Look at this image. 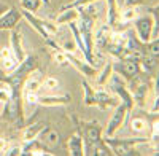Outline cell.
<instances>
[{"label":"cell","mask_w":159,"mask_h":156,"mask_svg":"<svg viewBox=\"0 0 159 156\" xmlns=\"http://www.w3.org/2000/svg\"><path fill=\"white\" fill-rule=\"evenodd\" d=\"M115 70H118V75H124L126 78H134L140 72V64L137 59H124L123 62H116L113 66Z\"/></svg>","instance_id":"5b68a950"},{"label":"cell","mask_w":159,"mask_h":156,"mask_svg":"<svg viewBox=\"0 0 159 156\" xmlns=\"http://www.w3.org/2000/svg\"><path fill=\"white\" fill-rule=\"evenodd\" d=\"M21 3L24 10H27V11H38L43 2L42 0H21Z\"/></svg>","instance_id":"4316f807"},{"label":"cell","mask_w":159,"mask_h":156,"mask_svg":"<svg viewBox=\"0 0 159 156\" xmlns=\"http://www.w3.org/2000/svg\"><path fill=\"white\" fill-rule=\"evenodd\" d=\"M5 154H10V156H16V154H22V148H21V147H13V148H8Z\"/></svg>","instance_id":"1f68e13d"},{"label":"cell","mask_w":159,"mask_h":156,"mask_svg":"<svg viewBox=\"0 0 159 156\" xmlns=\"http://www.w3.org/2000/svg\"><path fill=\"white\" fill-rule=\"evenodd\" d=\"M129 116V112L126 108V105L121 102L119 105L115 108L111 118L107 124V129H105V137H115V134L119 131V127H121L124 123H126V118Z\"/></svg>","instance_id":"277c9868"},{"label":"cell","mask_w":159,"mask_h":156,"mask_svg":"<svg viewBox=\"0 0 159 156\" xmlns=\"http://www.w3.org/2000/svg\"><path fill=\"white\" fill-rule=\"evenodd\" d=\"M43 142L48 147H56L57 142H59V132L54 131V129H49V131H46L45 135H43Z\"/></svg>","instance_id":"603a6c76"},{"label":"cell","mask_w":159,"mask_h":156,"mask_svg":"<svg viewBox=\"0 0 159 156\" xmlns=\"http://www.w3.org/2000/svg\"><path fill=\"white\" fill-rule=\"evenodd\" d=\"M140 67L145 70V72H153L156 67H157V57L156 56H151V54H145V56H142V59H140Z\"/></svg>","instance_id":"d6986e66"},{"label":"cell","mask_w":159,"mask_h":156,"mask_svg":"<svg viewBox=\"0 0 159 156\" xmlns=\"http://www.w3.org/2000/svg\"><path fill=\"white\" fill-rule=\"evenodd\" d=\"M151 112H153L154 115L157 113V97H156V99H154V102H153V107H151Z\"/></svg>","instance_id":"836d02e7"},{"label":"cell","mask_w":159,"mask_h":156,"mask_svg":"<svg viewBox=\"0 0 159 156\" xmlns=\"http://www.w3.org/2000/svg\"><path fill=\"white\" fill-rule=\"evenodd\" d=\"M21 18V13L16 10V8H8L2 18H0V30H8V29H13L15 25L18 24Z\"/></svg>","instance_id":"8992f818"},{"label":"cell","mask_w":159,"mask_h":156,"mask_svg":"<svg viewBox=\"0 0 159 156\" xmlns=\"http://www.w3.org/2000/svg\"><path fill=\"white\" fill-rule=\"evenodd\" d=\"M119 19V15L116 13V0H107V25L113 27Z\"/></svg>","instance_id":"ac0fdd59"},{"label":"cell","mask_w":159,"mask_h":156,"mask_svg":"<svg viewBox=\"0 0 159 156\" xmlns=\"http://www.w3.org/2000/svg\"><path fill=\"white\" fill-rule=\"evenodd\" d=\"M13 53H11V49L10 48H2L0 49V59H7V57H11Z\"/></svg>","instance_id":"d6a6232c"},{"label":"cell","mask_w":159,"mask_h":156,"mask_svg":"<svg viewBox=\"0 0 159 156\" xmlns=\"http://www.w3.org/2000/svg\"><path fill=\"white\" fill-rule=\"evenodd\" d=\"M137 15H139L137 8H126V10L121 11V15H119V19L124 21V22H132V21H135V19H137Z\"/></svg>","instance_id":"cb8c5ba5"},{"label":"cell","mask_w":159,"mask_h":156,"mask_svg":"<svg viewBox=\"0 0 159 156\" xmlns=\"http://www.w3.org/2000/svg\"><path fill=\"white\" fill-rule=\"evenodd\" d=\"M110 37H111V27L107 24H102V25H99L97 32L92 35V42L99 48H105L110 42Z\"/></svg>","instance_id":"9c48e42d"},{"label":"cell","mask_w":159,"mask_h":156,"mask_svg":"<svg viewBox=\"0 0 159 156\" xmlns=\"http://www.w3.org/2000/svg\"><path fill=\"white\" fill-rule=\"evenodd\" d=\"M10 42H11L10 49H11L13 56H15V57L21 62V61L25 57V53H24V49H22V43H21V34L16 32V30H13V32L10 34Z\"/></svg>","instance_id":"8fae6325"},{"label":"cell","mask_w":159,"mask_h":156,"mask_svg":"<svg viewBox=\"0 0 159 156\" xmlns=\"http://www.w3.org/2000/svg\"><path fill=\"white\" fill-rule=\"evenodd\" d=\"M0 62H2V69L7 70V72H13V70L18 67V64H19V61L15 56L7 57V59H0Z\"/></svg>","instance_id":"484cf974"},{"label":"cell","mask_w":159,"mask_h":156,"mask_svg":"<svg viewBox=\"0 0 159 156\" xmlns=\"http://www.w3.org/2000/svg\"><path fill=\"white\" fill-rule=\"evenodd\" d=\"M111 70H113L111 62H107V66L103 67V70L100 72V75H99V78H97V85H99V86H105V85L108 83L110 76H111Z\"/></svg>","instance_id":"7402d4cb"},{"label":"cell","mask_w":159,"mask_h":156,"mask_svg":"<svg viewBox=\"0 0 159 156\" xmlns=\"http://www.w3.org/2000/svg\"><path fill=\"white\" fill-rule=\"evenodd\" d=\"M11 97H13V86L7 80L0 81V102L7 103Z\"/></svg>","instance_id":"ffe728a7"},{"label":"cell","mask_w":159,"mask_h":156,"mask_svg":"<svg viewBox=\"0 0 159 156\" xmlns=\"http://www.w3.org/2000/svg\"><path fill=\"white\" fill-rule=\"evenodd\" d=\"M54 61L57 64H62V66H67L69 64V57H67V53L64 49H57L54 53Z\"/></svg>","instance_id":"f1b7e54d"},{"label":"cell","mask_w":159,"mask_h":156,"mask_svg":"<svg viewBox=\"0 0 159 156\" xmlns=\"http://www.w3.org/2000/svg\"><path fill=\"white\" fill-rule=\"evenodd\" d=\"M140 2H143V0H126L127 5H137V3H140Z\"/></svg>","instance_id":"d590c367"},{"label":"cell","mask_w":159,"mask_h":156,"mask_svg":"<svg viewBox=\"0 0 159 156\" xmlns=\"http://www.w3.org/2000/svg\"><path fill=\"white\" fill-rule=\"evenodd\" d=\"M78 30L81 34V38L84 42V46H86V53H88V57H86V62L94 66V51H92V46H94V42H92V35H94V19L89 13L80 10V18H78Z\"/></svg>","instance_id":"6da1fadb"},{"label":"cell","mask_w":159,"mask_h":156,"mask_svg":"<svg viewBox=\"0 0 159 156\" xmlns=\"http://www.w3.org/2000/svg\"><path fill=\"white\" fill-rule=\"evenodd\" d=\"M130 129H132V132H135V134H143L148 129V121L143 120V118H134L130 121Z\"/></svg>","instance_id":"44dd1931"},{"label":"cell","mask_w":159,"mask_h":156,"mask_svg":"<svg viewBox=\"0 0 159 156\" xmlns=\"http://www.w3.org/2000/svg\"><path fill=\"white\" fill-rule=\"evenodd\" d=\"M135 32L140 43H148L151 38H157V15L154 13V21L151 16H143L135 19Z\"/></svg>","instance_id":"7a4b0ae2"},{"label":"cell","mask_w":159,"mask_h":156,"mask_svg":"<svg viewBox=\"0 0 159 156\" xmlns=\"http://www.w3.org/2000/svg\"><path fill=\"white\" fill-rule=\"evenodd\" d=\"M67 25H69V29H70V32H72V35H73V38H75V43H76L78 49L81 51V54H83V56H84V59H86V57H88V53H86V46H84V42H83V38H81V34H80V30H78L76 21H73V22H69Z\"/></svg>","instance_id":"2e32d148"},{"label":"cell","mask_w":159,"mask_h":156,"mask_svg":"<svg viewBox=\"0 0 159 156\" xmlns=\"http://www.w3.org/2000/svg\"><path fill=\"white\" fill-rule=\"evenodd\" d=\"M40 73L35 72L32 73L27 80L24 83V94H29V93H38L40 89H42V83H40Z\"/></svg>","instance_id":"9a60e30c"},{"label":"cell","mask_w":159,"mask_h":156,"mask_svg":"<svg viewBox=\"0 0 159 156\" xmlns=\"http://www.w3.org/2000/svg\"><path fill=\"white\" fill-rule=\"evenodd\" d=\"M42 2H43L45 5H49V0H42Z\"/></svg>","instance_id":"f35d334b"},{"label":"cell","mask_w":159,"mask_h":156,"mask_svg":"<svg viewBox=\"0 0 159 156\" xmlns=\"http://www.w3.org/2000/svg\"><path fill=\"white\" fill-rule=\"evenodd\" d=\"M135 91V96H134V102H137L139 105H143V99L148 93V86L147 85H137V89Z\"/></svg>","instance_id":"d4e9b609"},{"label":"cell","mask_w":159,"mask_h":156,"mask_svg":"<svg viewBox=\"0 0 159 156\" xmlns=\"http://www.w3.org/2000/svg\"><path fill=\"white\" fill-rule=\"evenodd\" d=\"M5 118L8 121H16L21 118V105H19V99L13 96L7 103H5Z\"/></svg>","instance_id":"30bf717a"},{"label":"cell","mask_w":159,"mask_h":156,"mask_svg":"<svg viewBox=\"0 0 159 156\" xmlns=\"http://www.w3.org/2000/svg\"><path fill=\"white\" fill-rule=\"evenodd\" d=\"M96 2H99V0H75V2L69 3L67 7H75V8H81V7H86V5H89V3H96Z\"/></svg>","instance_id":"4dcf8cb0"},{"label":"cell","mask_w":159,"mask_h":156,"mask_svg":"<svg viewBox=\"0 0 159 156\" xmlns=\"http://www.w3.org/2000/svg\"><path fill=\"white\" fill-rule=\"evenodd\" d=\"M8 10V7L7 5H3V3H0V18H2V15H3V13Z\"/></svg>","instance_id":"e575fe53"},{"label":"cell","mask_w":159,"mask_h":156,"mask_svg":"<svg viewBox=\"0 0 159 156\" xmlns=\"http://www.w3.org/2000/svg\"><path fill=\"white\" fill-rule=\"evenodd\" d=\"M86 140H88V147H86V153L84 154H89V151L94 148L97 144H100L102 140V129L100 126H88L86 127Z\"/></svg>","instance_id":"ba28073f"},{"label":"cell","mask_w":159,"mask_h":156,"mask_svg":"<svg viewBox=\"0 0 159 156\" xmlns=\"http://www.w3.org/2000/svg\"><path fill=\"white\" fill-rule=\"evenodd\" d=\"M3 80H7V78H5V73H3V69H0V81H3Z\"/></svg>","instance_id":"74e56055"},{"label":"cell","mask_w":159,"mask_h":156,"mask_svg":"<svg viewBox=\"0 0 159 156\" xmlns=\"http://www.w3.org/2000/svg\"><path fill=\"white\" fill-rule=\"evenodd\" d=\"M147 54H151V56H159V40L157 38H151L148 42V46H147Z\"/></svg>","instance_id":"83f0119b"},{"label":"cell","mask_w":159,"mask_h":156,"mask_svg":"<svg viewBox=\"0 0 159 156\" xmlns=\"http://www.w3.org/2000/svg\"><path fill=\"white\" fill-rule=\"evenodd\" d=\"M65 53H67V51H65ZM67 57H69V64H72L75 69H78L80 73H83L84 76H96L97 75V69L94 66H91V64H88V62H83V61L76 59L70 51L67 53Z\"/></svg>","instance_id":"52a82bcc"},{"label":"cell","mask_w":159,"mask_h":156,"mask_svg":"<svg viewBox=\"0 0 159 156\" xmlns=\"http://www.w3.org/2000/svg\"><path fill=\"white\" fill-rule=\"evenodd\" d=\"M78 18H80V8H75V7H65V8L61 11V15L57 16L56 24H57V25L69 24V22L78 21Z\"/></svg>","instance_id":"7c38bea8"},{"label":"cell","mask_w":159,"mask_h":156,"mask_svg":"<svg viewBox=\"0 0 159 156\" xmlns=\"http://www.w3.org/2000/svg\"><path fill=\"white\" fill-rule=\"evenodd\" d=\"M5 147H7L5 139H0V151H3V150H5Z\"/></svg>","instance_id":"8d00e7d4"},{"label":"cell","mask_w":159,"mask_h":156,"mask_svg":"<svg viewBox=\"0 0 159 156\" xmlns=\"http://www.w3.org/2000/svg\"><path fill=\"white\" fill-rule=\"evenodd\" d=\"M45 131V124L43 123H34L30 126H27L22 132V142L27 144V142H34L40 134Z\"/></svg>","instance_id":"4fadbf2b"},{"label":"cell","mask_w":159,"mask_h":156,"mask_svg":"<svg viewBox=\"0 0 159 156\" xmlns=\"http://www.w3.org/2000/svg\"><path fill=\"white\" fill-rule=\"evenodd\" d=\"M69 151H70V154H73V156H81V154H84L83 139L80 137L78 134H75V135H72V137L69 139Z\"/></svg>","instance_id":"5bb4252c"},{"label":"cell","mask_w":159,"mask_h":156,"mask_svg":"<svg viewBox=\"0 0 159 156\" xmlns=\"http://www.w3.org/2000/svg\"><path fill=\"white\" fill-rule=\"evenodd\" d=\"M43 86L46 89H49V91H56L59 88V80H57V78H54V76H48L46 80L43 81Z\"/></svg>","instance_id":"f546056e"},{"label":"cell","mask_w":159,"mask_h":156,"mask_svg":"<svg viewBox=\"0 0 159 156\" xmlns=\"http://www.w3.org/2000/svg\"><path fill=\"white\" fill-rule=\"evenodd\" d=\"M108 83H110V89L113 91L115 94H118V96H119L121 102L124 103L126 108H127V112L130 113L132 107H134V97H132L130 91H129V88L126 86L124 80L121 78V75H118V73H115V75H113V73H111Z\"/></svg>","instance_id":"3957f363"},{"label":"cell","mask_w":159,"mask_h":156,"mask_svg":"<svg viewBox=\"0 0 159 156\" xmlns=\"http://www.w3.org/2000/svg\"><path fill=\"white\" fill-rule=\"evenodd\" d=\"M70 100L69 96H40L38 94V103L43 105H61V103H67Z\"/></svg>","instance_id":"e0dca14e"}]
</instances>
